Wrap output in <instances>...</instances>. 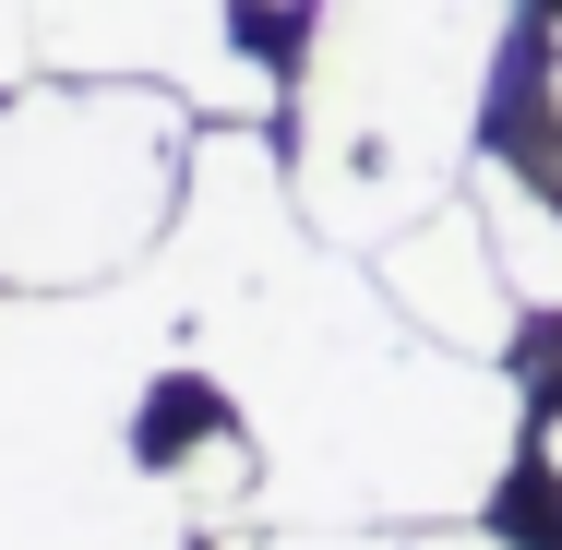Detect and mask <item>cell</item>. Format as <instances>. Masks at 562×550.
Listing matches in <instances>:
<instances>
[{
  "instance_id": "obj_1",
  "label": "cell",
  "mask_w": 562,
  "mask_h": 550,
  "mask_svg": "<svg viewBox=\"0 0 562 550\" xmlns=\"http://www.w3.org/2000/svg\"><path fill=\"white\" fill-rule=\"evenodd\" d=\"M180 300L156 263L109 288H0V550H192L156 467Z\"/></svg>"
},
{
  "instance_id": "obj_2",
  "label": "cell",
  "mask_w": 562,
  "mask_h": 550,
  "mask_svg": "<svg viewBox=\"0 0 562 550\" xmlns=\"http://www.w3.org/2000/svg\"><path fill=\"white\" fill-rule=\"evenodd\" d=\"M503 60V0H324L300 60V216L383 251L479 156V97Z\"/></svg>"
},
{
  "instance_id": "obj_3",
  "label": "cell",
  "mask_w": 562,
  "mask_h": 550,
  "mask_svg": "<svg viewBox=\"0 0 562 550\" xmlns=\"http://www.w3.org/2000/svg\"><path fill=\"white\" fill-rule=\"evenodd\" d=\"M192 97L168 85H0V288H109L156 263L192 168Z\"/></svg>"
},
{
  "instance_id": "obj_4",
  "label": "cell",
  "mask_w": 562,
  "mask_h": 550,
  "mask_svg": "<svg viewBox=\"0 0 562 550\" xmlns=\"http://www.w3.org/2000/svg\"><path fill=\"white\" fill-rule=\"evenodd\" d=\"M239 0H36V72L72 85H168L204 120H276V60L239 48Z\"/></svg>"
},
{
  "instance_id": "obj_5",
  "label": "cell",
  "mask_w": 562,
  "mask_h": 550,
  "mask_svg": "<svg viewBox=\"0 0 562 550\" xmlns=\"http://www.w3.org/2000/svg\"><path fill=\"white\" fill-rule=\"evenodd\" d=\"M371 276H383V300H395L419 335H443V347H467V359H503L515 324H527L515 276H503V251H491L479 192H443L431 216H407L383 251H371Z\"/></svg>"
},
{
  "instance_id": "obj_6",
  "label": "cell",
  "mask_w": 562,
  "mask_h": 550,
  "mask_svg": "<svg viewBox=\"0 0 562 550\" xmlns=\"http://www.w3.org/2000/svg\"><path fill=\"white\" fill-rule=\"evenodd\" d=\"M467 192H479V216H491V251H503L515 300H527V312H562V192L539 168H515V156H479Z\"/></svg>"
},
{
  "instance_id": "obj_7",
  "label": "cell",
  "mask_w": 562,
  "mask_h": 550,
  "mask_svg": "<svg viewBox=\"0 0 562 550\" xmlns=\"http://www.w3.org/2000/svg\"><path fill=\"white\" fill-rule=\"evenodd\" d=\"M263 550H515V539H491V527L443 515V527H276Z\"/></svg>"
},
{
  "instance_id": "obj_8",
  "label": "cell",
  "mask_w": 562,
  "mask_h": 550,
  "mask_svg": "<svg viewBox=\"0 0 562 550\" xmlns=\"http://www.w3.org/2000/svg\"><path fill=\"white\" fill-rule=\"evenodd\" d=\"M36 72V0H0V85Z\"/></svg>"
},
{
  "instance_id": "obj_9",
  "label": "cell",
  "mask_w": 562,
  "mask_h": 550,
  "mask_svg": "<svg viewBox=\"0 0 562 550\" xmlns=\"http://www.w3.org/2000/svg\"><path fill=\"white\" fill-rule=\"evenodd\" d=\"M539 109L562 120V24H551V60H539Z\"/></svg>"
},
{
  "instance_id": "obj_10",
  "label": "cell",
  "mask_w": 562,
  "mask_h": 550,
  "mask_svg": "<svg viewBox=\"0 0 562 550\" xmlns=\"http://www.w3.org/2000/svg\"><path fill=\"white\" fill-rule=\"evenodd\" d=\"M551 479H562V419H551Z\"/></svg>"
},
{
  "instance_id": "obj_11",
  "label": "cell",
  "mask_w": 562,
  "mask_h": 550,
  "mask_svg": "<svg viewBox=\"0 0 562 550\" xmlns=\"http://www.w3.org/2000/svg\"><path fill=\"white\" fill-rule=\"evenodd\" d=\"M263 12H288V0H263Z\"/></svg>"
}]
</instances>
